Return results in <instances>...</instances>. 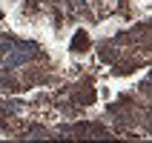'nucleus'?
I'll use <instances>...</instances> for the list:
<instances>
[{
  "label": "nucleus",
  "instance_id": "f257e3e1",
  "mask_svg": "<svg viewBox=\"0 0 152 143\" xmlns=\"http://www.w3.org/2000/svg\"><path fill=\"white\" fill-rule=\"evenodd\" d=\"M72 49H75V52H86V49H89V37H86V32H77V34H75Z\"/></svg>",
  "mask_w": 152,
  "mask_h": 143
},
{
  "label": "nucleus",
  "instance_id": "7ed1b4c3",
  "mask_svg": "<svg viewBox=\"0 0 152 143\" xmlns=\"http://www.w3.org/2000/svg\"><path fill=\"white\" fill-rule=\"evenodd\" d=\"M26 137H49V132H46V129H40V126H34L32 132H26Z\"/></svg>",
  "mask_w": 152,
  "mask_h": 143
},
{
  "label": "nucleus",
  "instance_id": "f03ea898",
  "mask_svg": "<svg viewBox=\"0 0 152 143\" xmlns=\"http://www.w3.org/2000/svg\"><path fill=\"white\" fill-rule=\"evenodd\" d=\"M135 69H138V63H126V66H115L112 72H115V75H129V72H135Z\"/></svg>",
  "mask_w": 152,
  "mask_h": 143
}]
</instances>
